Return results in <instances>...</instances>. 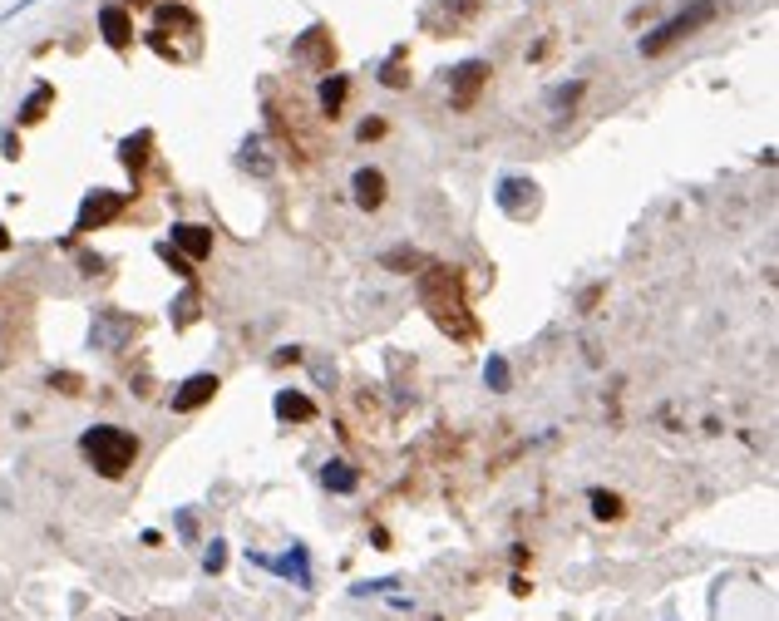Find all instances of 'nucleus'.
Instances as JSON below:
<instances>
[{
	"label": "nucleus",
	"mask_w": 779,
	"mask_h": 621,
	"mask_svg": "<svg viewBox=\"0 0 779 621\" xmlns=\"http://www.w3.org/2000/svg\"><path fill=\"white\" fill-rule=\"evenodd\" d=\"M420 301L429 311V321L439 331H449L454 341H469L473 335V315H469V301H463V281L454 266L444 262H424L420 272Z\"/></svg>",
	"instance_id": "obj_1"
},
{
	"label": "nucleus",
	"mask_w": 779,
	"mask_h": 621,
	"mask_svg": "<svg viewBox=\"0 0 779 621\" xmlns=\"http://www.w3.org/2000/svg\"><path fill=\"white\" fill-rule=\"evenodd\" d=\"M79 449H84V459L94 463V473H104V479H124V473L134 469V459H138V439L128 429H118V424H94V429H84Z\"/></svg>",
	"instance_id": "obj_2"
},
{
	"label": "nucleus",
	"mask_w": 779,
	"mask_h": 621,
	"mask_svg": "<svg viewBox=\"0 0 779 621\" xmlns=\"http://www.w3.org/2000/svg\"><path fill=\"white\" fill-rule=\"evenodd\" d=\"M720 15V5L715 0H690L680 15H671L666 25H656L646 39H641V55H661L666 45H676V39H686V35H696L700 25H710V20Z\"/></svg>",
	"instance_id": "obj_3"
},
{
	"label": "nucleus",
	"mask_w": 779,
	"mask_h": 621,
	"mask_svg": "<svg viewBox=\"0 0 779 621\" xmlns=\"http://www.w3.org/2000/svg\"><path fill=\"white\" fill-rule=\"evenodd\" d=\"M134 335H138V315L114 311V306L94 311V325H89V345H94V350H124Z\"/></svg>",
	"instance_id": "obj_4"
},
{
	"label": "nucleus",
	"mask_w": 779,
	"mask_h": 621,
	"mask_svg": "<svg viewBox=\"0 0 779 621\" xmlns=\"http://www.w3.org/2000/svg\"><path fill=\"white\" fill-rule=\"evenodd\" d=\"M489 59H463V65L449 69V104L454 108H469L473 99H479V89L489 84Z\"/></svg>",
	"instance_id": "obj_5"
},
{
	"label": "nucleus",
	"mask_w": 779,
	"mask_h": 621,
	"mask_svg": "<svg viewBox=\"0 0 779 621\" xmlns=\"http://www.w3.org/2000/svg\"><path fill=\"white\" fill-rule=\"evenodd\" d=\"M128 193H108V187H99V193H84V203H79V217H74V232H94V227L114 222L118 212H124Z\"/></svg>",
	"instance_id": "obj_6"
},
{
	"label": "nucleus",
	"mask_w": 779,
	"mask_h": 621,
	"mask_svg": "<svg viewBox=\"0 0 779 621\" xmlns=\"http://www.w3.org/2000/svg\"><path fill=\"white\" fill-rule=\"evenodd\" d=\"M493 197H498V207L513 217V222H528V217L538 212V203H542V197H538V183H532V177H503Z\"/></svg>",
	"instance_id": "obj_7"
},
{
	"label": "nucleus",
	"mask_w": 779,
	"mask_h": 621,
	"mask_svg": "<svg viewBox=\"0 0 779 621\" xmlns=\"http://www.w3.org/2000/svg\"><path fill=\"white\" fill-rule=\"evenodd\" d=\"M217 390H222V380H217V375H207V370L203 375H187V380L177 384V394H173V410L177 414H193V410H203Z\"/></svg>",
	"instance_id": "obj_8"
},
{
	"label": "nucleus",
	"mask_w": 779,
	"mask_h": 621,
	"mask_svg": "<svg viewBox=\"0 0 779 621\" xmlns=\"http://www.w3.org/2000/svg\"><path fill=\"white\" fill-rule=\"evenodd\" d=\"M291 55H296V59H306V65H316V69H331L335 45H331V35H325L321 25H311V30H306V35L291 45Z\"/></svg>",
	"instance_id": "obj_9"
},
{
	"label": "nucleus",
	"mask_w": 779,
	"mask_h": 621,
	"mask_svg": "<svg viewBox=\"0 0 779 621\" xmlns=\"http://www.w3.org/2000/svg\"><path fill=\"white\" fill-rule=\"evenodd\" d=\"M173 246L177 256H187V262H203L207 252H212V232L197 222H173Z\"/></svg>",
	"instance_id": "obj_10"
},
{
	"label": "nucleus",
	"mask_w": 779,
	"mask_h": 621,
	"mask_svg": "<svg viewBox=\"0 0 779 621\" xmlns=\"http://www.w3.org/2000/svg\"><path fill=\"white\" fill-rule=\"evenodd\" d=\"M99 30H104V39L114 49H128V39H134V20H128V10H118V5L99 10Z\"/></svg>",
	"instance_id": "obj_11"
},
{
	"label": "nucleus",
	"mask_w": 779,
	"mask_h": 621,
	"mask_svg": "<svg viewBox=\"0 0 779 621\" xmlns=\"http://www.w3.org/2000/svg\"><path fill=\"white\" fill-rule=\"evenodd\" d=\"M351 187H355V203H360V207H380L385 203V173H380V168H355Z\"/></svg>",
	"instance_id": "obj_12"
},
{
	"label": "nucleus",
	"mask_w": 779,
	"mask_h": 621,
	"mask_svg": "<svg viewBox=\"0 0 779 621\" xmlns=\"http://www.w3.org/2000/svg\"><path fill=\"white\" fill-rule=\"evenodd\" d=\"M276 419H296V424H306V419H316V404L306 400L301 390H276Z\"/></svg>",
	"instance_id": "obj_13"
},
{
	"label": "nucleus",
	"mask_w": 779,
	"mask_h": 621,
	"mask_svg": "<svg viewBox=\"0 0 779 621\" xmlns=\"http://www.w3.org/2000/svg\"><path fill=\"white\" fill-rule=\"evenodd\" d=\"M242 168H247V173H256V177H272L276 173V158L266 153L262 138H247V143H242Z\"/></svg>",
	"instance_id": "obj_14"
},
{
	"label": "nucleus",
	"mask_w": 779,
	"mask_h": 621,
	"mask_svg": "<svg viewBox=\"0 0 779 621\" xmlns=\"http://www.w3.org/2000/svg\"><path fill=\"white\" fill-rule=\"evenodd\" d=\"M321 483H325V488H331V493H355V483H360V473H355V469H351V463H345V459H331V463H325V469H321Z\"/></svg>",
	"instance_id": "obj_15"
},
{
	"label": "nucleus",
	"mask_w": 779,
	"mask_h": 621,
	"mask_svg": "<svg viewBox=\"0 0 779 621\" xmlns=\"http://www.w3.org/2000/svg\"><path fill=\"white\" fill-rule=\"evenodd\" d=\"M345 94H351V79H345V74H331V79L321 84V114H325V118H341Z\"/></svg>",
	"instance_id": "obj_16"
},
{
	"label": "nucleus",
	"mask_w": 779,
	"mask_h": 621,
	"mask_svg": "<svg viewBox=\"0 0 779 621\" xmlns=\"http://www.w3.org/2000/svg\"><path fill=\"white\" fill-rule=\"evenodd\" d=\"M266 567L286 572V577L296 572V587H311V567H306V548H301V542H291V552H286L281 562H266Z\"/></svg>",
	"instance_id": "obj_17"
},
{
	"label": "nucleus",
	"mask_w": 779,
	"mask_h": 621,
	"mask_svg": "<svg viewBox=\"0 0 779 621\" xmlns=\"http://www.w3.org/2000/svg\"><path fill=\"white\" fill-rule=\"evenodd\" d=\"M148 148H153V134H134V138H124V143H118V158H124V163L138 173V168L148 163Z\"/></svg>",
	"instance_id": "obj_18"
},
{
	"label": "nucleus",
	"mask_w": 779,
	"mask_h": 621,
	"mask_svg": "<svg viewBox=\"0 0 779 621\" xmlns=\"http://www.w3.org/2000/svg\"><path fill=\"white\" fill-rule=\"evenodd\" d=\"M49 99H55V89H49V84H35V94L20 104V124H35V118H45Z\"/></svg>",
	"instance_id": "obj_19"
},
{
	"label": "nucleus",
	"mask_w": 779,
	"mask_h": 621,
	"mask_svg": "<svg viewBox=\"0 0 779 621\" xmlns=\"http://www.w3.org/2000/svg\"><path fill=\"white\" fill-rule=\"evenodd\" d=\"M483 384H489V390H508V360H503V355H489V360H483Z\"/></svg>",
	"instance_id": "obj_20"
},
{
	"label": "nucleus",
	"mask_w": 779,
	"mask_h": 621,
	"mask_svg": "<svg viewBox=\"0 0 779 621\" xmlns=\"http://www.w3.org/2000/svg\"><path fill=\"white\" fill-rule=\"evenodd\" d=\"M587 503H592L597 518H621V498H617V493H607V488H592Z\"/></svg>",
	"instance_id": "obj_21"
},
{
	"label": "nucleus",
	"mask_w": 779,
	"mask_h": 621,
	"mask_svg": "<svg viewBox=\"0 0 779 621\" xmlns=\"http://www.w3.org/2000/svg\"><path fill=\"white\" fill-rule=\"evenodd\" d=\"M582 89H587V84H582V79H572V84H558V89H552V94H548V104H552V108H558V114H562V108H572V104H577V99H582Z\"/></svg>",
	"instance_id": "obj_22"
},
{
	"label": "nucleus",
	"mask_w": 779,
	"mask_h": 621,
	"mask_svg": "<svg viewBox=\"0 0 779 621\" xmlns=\"http://www.w3.org/2000/svg\"><path fill=\"white\" fill-rule=\"evenodd\" d=\"M158 25H183V30H197V15L183 5H158Z\"/></svg>",
	"instance_id": "obj_23"
},
{
	"label": "nucleus",
	"mask_w": 779,
	"mask_h": 621,
	"mask_svg": "<svg viewBox=\"0 0 779 621\" xmlns=\"http://www.w3.org/2000/svg\"><path fill=\"white\" fill-rule=\"evenodd\" d=\"M193 315H197V286H187V291L173 301V325H187Z\"/></svg>",
	"instance_id": "obj_24"
},
{
	"label": "nucleus",
	"mask_w": 779,
	"mask_h": 621,
	"mask_svg": "<svg viewBox=\"0 0 779 621\" xmlns=\"http://www.w3.org/2000/svg\"><path fill=\"white\" fill-rule=\"evenodd\" d=\"M385 266H390V272H404V266H424V256L414 252V246H394V252H385Z\"/></svg>",
	"instance_id": "obj_25"
},
{
	"label": "nucleus",
	"mask_w": 779,
	"mask_h": 621,
	"mask_svg": "<svg viewBox=\"0 0 779 621\" xmlns=\"http://www.w3.org/2000/svg\"><path fill=\"white\" fill-rule=\"evenodd\" d=\"M49 390H59V394H79V390H84V380H79L74 370H55V375H49Z\"/></svg>",
	"instance_id": "obj_26"
},
{
	"label": "nucleus",
	"mask_w": 779,
	"mask_h": 621,
	"mask_svg": "<svg viewBox=\"0 0 779 621\" xmlns=\"http://www.w3.org/2000/svg\"><path fill=\"white\" fill-rule=\"evenodd\" d=\"M158 256H163V262H168V266H173V272H177V276H193V262H187V256H177V252H173V246H168V242H163V246H158Z\"/></svg>",
	"instance_id": "obj_27"
},
{
	"label": "nucleus",
	"mask_w": 779,
	"mask_h": 621,
	"mask_svg": "<svg viewBox=\"0 0 779 621\" xmlns=\"http://www.w3.org/2000/svg\"><path fill=\"white\" fill-rule=\"evenodd\" d=\"M203 567L207 572H222L227 567V542H212V548L203 552Z\"/></svg>",
	"instance_id": "obj_28"
},
{
	"label": "nucleus",
	"mask_w": 779,
	"mask_h": 621,
	"mask_svg": "<svg viewBox=\"0 0 779 621\" xmlns=\"http://www.w3.org/2000/svg\"><path fill=\"white\" fill-rule=\"evenodd\" d=\"M177 532H183V538H187V542H193V538H197V518H193V513H187V508H183V513H177Z\"/></svg>",
	"instance_id": "obj_29"
},
{
	"label": "nucleus",
	"mask_w": 779,
	"mask_h": 621,
	"mask_svg": "<svg viewBox=\"0 0 779 621\" xmlns=\"http://www.w3.org/2000/svg\"><path fill=\"white\" fill-rule=\"evenodd\" d=\"M79 266H84V272H89V276H99V272H104V256H94V252H84V256H79Z\"/></svg>",
	"instance_id": "obj_30"
},
{
	"label": "nucleus",
	"mask_w": 779,
	"mask_h": 621,
	"mask_svg": "<svg viewBox=\"0 0 779 621\" xmlns=\"http://www.w3.org/2000/svg\"><path fill=\"white\" fill-rule=\"evenodd\" d=\"M380 134H385L380 118H365V124H360V138H365V143H370V138H380Z\"/></svg>",
	"instance_id": "obj_31"
},
{
	"label": "nucleus",
	"mask_w": 779,
	"mask_h": 621,
	"mask_svg": "<svg viewBox=\"0 0 779 621\" xmlns=\"http://www.w3.org/2000/svg\"><path fill=\"white\" fill-rule=\"evenodd\" d=\"M0 148H5V158H20V138H15V134L0 138Z\"/></svg>",
	"instance_id": "obj_32"
},
{
	"label": "nucleus",
	"mask_w": 779,
	"mask_h": 621,
	"mask_svg": "<svg viewBox=\"0 0 779 621\" xmlns=\"http://www.w3.org/2000/svg\"><path fill=\"white\" fill-rule=\"evenodd\" d=\"M0 252H10V232H5V227H0Z\"/></svg>",
	"instance_id": "obj_33"
},
{
	"label": "nucleus",
	"mask_w": 779,
	"mask_h": 621,
	"mask_svg": "<svg viewBox=\"0 0 779 621\" xmlns=\"http://www.w3.org/2000/svg\"><path fill=\"white\" fill-rule=\"evenodd\" d=\"M429 621H439V617H429Z\"/></svg>",
	"instance_id": "obj_34"
}]
</instances>
